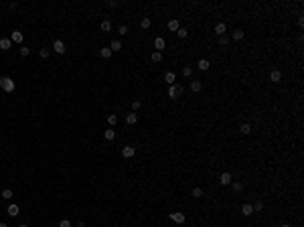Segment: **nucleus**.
<instances>
[{"label": "nucleus", "mask_w": 304, "mask_h": 227, "mask_svg": "<svg viewBox=\"0 0 304 227\" xmlns=\"http://www.w3.org/2000/svg\"><path fill=\"white\" fill-rule=\"evenodd\" d=\"M0 87L4 89V91H14V87H16V83L10 79V77H0Z\"/></svg>", "instance_id": "obj_1"}, {"label": "nucleus", "mask_w": 304, "mask_h": 227, "mask_svg": "<svg viewBox=\"0 0 304 227\" xmlns=\"http://www.w3.org/2000/svg\"><path fill=\"white\" fill-rule=\"evenodd\" d=\"M183 91H185V89H183V85L173 83V85H170V89H168V95L174 100V97H181V95H183Z\"/></svg>", "instance_id": "obj_2"}, {"label": "nucleus", "mask_w": 304, "mask_h": 227, "mask_svg": "<svg viewBox=\"0 0 304 227\" xmlns=\"http://www.w3.org/2000/svg\"><path fill=\"white\" fill-rule=\"evenodd\" d=\"M53 51H55V53H59V55H65V51H67V49H65V43L57 39V41L53 43Z\"/></svg>", "instance_id": "obj_3"}, {"label": "nucleus", "mask_w": 304, "mask_h": 227, "mask_svg": "<svg viewBox=\"0 0 304 227\" xmlns=\"http://www.w3.org/2000/svg\"><path fill=\"white\" fill-rule=\"evenodd\" d=\"M170 219H173L174 223L183 225V223H185V221H187V217H185V213H181V211H178V213H170Z\"/></svg>", "instance_id": "obj_4"}, {"label": "nucleus", "mask_w": 304, "mask_h": 227, "mask_svg": "<svg viewBox=\"0 0 304 227\" xmlns=\"http://www.w3.org/2000/svg\"><path fill=\"white\" fill-rule=\"evenodd\" d=\"M164 47H166V43H164V39H162V37H156V39H154V49H156L158 53H162V49H164Z\"/></svg>", "instance_id": "obj_5"}, {"label": "nucleus", "mask_w": 304, "mask_h": 227, "mask_svg": "<svg viewBox=\"0 0 304 227\" xmlns=\"http://www.w3.org/2000/svg\"><path fill=\"white\" fill-rule=\"evenodd\" d=\"M10 41H12V43H18V45H20V43L24 41V35H23L20 31H12V35H10Z\"/></svg>", "instance_id": "obj_6"}, {"label": "nucleus", "mask_w": 304, "mask_h": 227, "mask_svg": "<svg viewBox=\"0 0 304 227\" xmlns=\"http://www.w3.org/2000/svg\"><path fill=\"white\" fill-rule=\"evenodd\" d=\"M134 154H136V148H134V146H124V148H122V156H124V158H132Z\"/></svg>", "instance_id": "obj_7"}, {"label": "nucleus", "mask_w": 304, "mask_h": 227, "mask_svg": "<svg viewBox=\"0 0 304 227\" xmlns=\"http://www.w3.org/2000/svg\"><path fill=\"white\" fill-rule=\"evenodd\" d=\"M136 122H138V114H134V112L126 114V124H128V126H134Z\"/></svg>", "instance_id": "obj_8"}, {"label": "nucleus", "mask_w": 304, "mask_h": 227, "mask_svg": "<svg viewBox=\"0 0 304 227\" xmlns=\"http://www.w3.org/2000/svg\"><path fill=\"white\" fill-rule=\"evenodd\" d=\"M231 181H233V177H231L229 173H221V177H219L221 185H231Z\"/></svg>", "instance_id": "obj_9"}, {"label": "nucleus", "mask_w": 304, "mask_h": 227, "mask_svg": "<svg viewBox=\"0 0 304 227\" xmlns=\"http://www.w3.org/2000/svg\"><path fill=\"white\" fill-rule=\"evenodd\" d=\"M270 81H274V83H280V81H282V73H280L278 69H274L272 73H270Z\"/></svg>", "instance_id": "obj_10"}, {"label": "nucleus", "mask_w": 304, "mask_h": 227, "mask_svg": "<svg viewBox=\"0 0 304 227\" xmlns=\"http://www.w3.org/2000/svg\"><path fill=\"white\" fill-rule=\"evenodd\" d=\"M6 213H8V215H10V217H16V215H18V213H20V209H18V205H8V209H6Z\"/></svg>", "instance_id": "obj_11"}, {"label": "nucleus", "mask_w": 304, "mask_h": 227, "mask_svg": "<svg viewBox=\"0 0 304 227\" xmlns=\"http://www.w3.org/2000/svg\"><path fill=\"white\" fill-rule=\"evenodd\" d=\"M100 57L101 59H110V57H112V49H110V47H101V49H100Z\"/></svg>", "instance_id": "obj_12"}, {"label": "nucleus", "mask_w": 304, "mask_h": 227, "mask_svg": "<svg viewBox=\"0 0 304 227\" xmlns=\"http://www.w3.org/2000/svg\"><path fill=\"white\" fill-rule=\"evenodd\" d=\"M164 81H166L168 85H173L174 81H177V75H174L173 71H166V73H164Z\"/></svg>", "instance_id": "obj_13"}, {"label": "nucleus", "mask_w": 304, "mask_h": 227, "mask_svg": "<svg viewBox=\"0 0 304 227\" xmlns=\"http://www.w3.org/2000/svg\"><path fill=\"white\" fill-rule=\"evenodd\" d=\"M10 47H12V41H10V39H0V49H2V51H8Z\"/></svg>", "instance_id": "obj_14"}, {"label": "nucleus", "mask_w": 304, "mask_h": 227, "mask_svg": "<svg viewBox=\"0 0 304 227\" xmlns=\"http://www.w3.org/2000/svg\"><path fill=\"white\" fill-rule=\"evenodd\" d=\"M197 67H199L201 71H207L209 67H211V63H209V59H201V61L197 63Z\"/></svg>", "instance_id": "obj_15"}, {"label": "nucleus", "mask_w": 304, "mask_h": 227, "mask_svg": "<svg viewBox=\"0 0 304 227\" xmlns=\"http://www.w3.org/2000/svg\"><path fill=\"white\" fill-rule=\"evenodd\" d=\"M241 213H243V215H245V217H250L251 213H254V205L245 203V205H243V207H241Z\"/></svg>", "instance_id": "obj_16"}, {"label": "nucleus", "mask_w": 304, "mask_h": 227, "mask_svg": "<svg viewBox=\"0 0 304 227\" xmlns=\"http://www.w3.org/2000/svg\"><path fill=\"white\" fill-rule=\"evenodd\" d=\"M201 89H203V83H201V81H191V91L193 93H199Z\"/></svg>", "instance_id": "obj_17"}, {"label": "nucleus", "mask_w": 304, "mask_h": 227, "mask_svg": "<svg viewBox=\"0 0 304 227\" xmlns=\"http://www.w3.org/2000/svg\"><path fill=\"white\" fill-rule=\"evenodd\" d=\"M225 31H227V27H225L223 23H217V24H215V33H217L219 37H223V35H225Z\"/></svg>", "instance_id": "obj_18"}, {"label": "nucleus", "mask_w": 304, "mask_h": 227, "mask_svg": "<svg viewBox=\"0 0 304 227\" xmlns=\"http://www.w3.org/2000/svg\"><path fill=\"white\" fill-rule=\"evenodd\" d=\"M100 28H101L104 33H110V31H112V23H110V20H101Z\"/></svg>", "instance_id": "obj_19"}, {"label": "nucleus", "mask_w": 304, "mask_h": 227, "mask_svg": "<svg viewBox=\"0 0 304 227\" xmlns=\"http://www.w3.org/2000/svg\"><path fill=\"white\" fill-rule=\"evenodd\" d=\"M178 28H181V27H178V20H177V18L168 20V31H174V33H177Z\"/></svg>", "instance_id": "obj_20"}, {"label": "nucleus", "mask_w": 304, "mask_h": 227, "mask_svg": "<svg viewBox=\"0 0 304 227\" xmlns=\"http://www.w3.org/2000/svg\"><path fill=\"white\" fill-rule=\"evenodd\" d=\"M0 195H2V199H6V201H10L12 197H14V193H12L10 189H4L2 193H0Z\"/></svg>", "instance_id": "obj_21"}, {"label": "nucleus", "mask_w": 304, "mask_h": 227, "mask_svg": "<svg viewBox=\"0 0 304 227\" xmlns=\"http://www.w3.org/2000/svg\"><path fill=\"white\" fill-rule=\"evenodd\" d=\"M104 138H106V140H110V142H112V140L116 138V130H106V132H104Z\"/></svg>", "instance_id": "obj_22"}, {"label": "nucleus", "mask_w": 304, "mask_h": 227, "mask_svg": "<svg viewBox=\"0 0 304 227\" xmlns=\"http://www.w3.org/2000/svg\"><path fill=\"white\" fill-rule=\"evenodd\" d=\"M239 130H241V134H243V136L251 134V126H250V124H241V128H239Z\"/></svg>", "instance_id": "obj_23"}, {"label": "nucleus", "mask_w": 304, "mask_h": 227, "mask_svg": "<svg viewBox=\"0 0 304 227\" xmlns=\"http://www.w3.org/2000/svg\"><path fill=\"white\" fill-rule=\"evenodd\" d=\"M110 49H112V53H114V51H120V49H122V41H112Z\"/></svg>", "instance_id": "obj_24"}, {"label": "nucleus", "mask_w": 304, "mask_h": 227, "mask_svg": "<svg viewBox=\"0 0 304 227\" xmlns=\"http://www.w3.org/2000/svg\"><path fill=\"white\" fill-rule=\"evenodd\" d=\"M193 197H195V199H201V197H203V189H201V187H195V189H193Z\"/></svg>", "instance_id": "obj_25"}, {"label": "nucleus", "mask_w": 304, "mask_h": 227, "mask_svg": "<svg viewBox=\"0 0 304 227\" xmlns=\"http://www.w3.org/2000/svg\"><path fill=\"white\" fill-rule=\"evenodd\" d=\"M140 108H142V101H140V100H134V101H132V112H138Z\"/></svg>", "instance_id": "obj_26"}, {"label": "nucleus", "mask_w": 304, "mask_h": 227, "mask_svg": "<svg viewBox=\"0 0 304 227\" xmlns=\"http://www.w3.org/2000/svg\"><path fill=\"white\" fill-rule=\"evenodd\" d=\"M150 24H152L150 18H142V20H140V27H142V28H150Z\"/></svg>", "instance_id": "obj_27"}, {"label": "nucleus", "mask_w": 304, "mask_h": 227, "mask_svg": "<svg viewBox=\"0 0 304 227\" xmlns=\"http://www.w3.org/2000/svg\"><path fill=\"white\" fill-rule=\"evenodd\" d=\"M152 61H154V63H160V61H162V53L154 51V53H152Z\"/></svg>", "instance_id": "obj_28"}, {"label": "nucleus", "mask_w": 304, "mask_h": 227, "mask_svg": "<svg viewBox=\"0 0 304 227\" xmlns=\"http://www.w3.org/2000/svg\"><path fill=\"white\" fill-rule=\"evenodd\" d=\"M116 122H118V116H116V114H110V116H108V124L116 126Z\"/></svg>", "instance_id": "obj_29"}, {"label": "nucleus", "mask_w": 304, "mask_h": 227, "mask_svg": "<svg viewBox=\"0 0 304 227\" xmlns=\"http://www.w3.org/2000/svg\"><path fill=\"white\" fill-rule=\"evenodd\" d=\"M233 39H235V41H241V39H243V31H239V28L233 31Z\"/></svg>", "instance_id": "obj_30"}, {"label": "nucleus", "mask_w": 304, "mask_h": 227, "mask_svg": "<svg viewBox=\"0 0 304 227\" xmlns=\"http://www.w3.org/2000/svg\"><path fill=\"white\" fill-rule=\"evenodd\" d=\"M20 55H23V57H28V55H31V49H28V47H20Z\"/></svg>", "instance_id": "obj_31"}, {"label": "nucleus", "mask_w": 304, "mask_h": 227, "mask_svg": "<svg viewBox=\"0 0 304 227\" xmlns=\"http://www.w3.org/2000/svg\"><path fill=\"white\" fill-rule=\"evenodd\" d=\"M177 35L181 37V39H185L187 35H189V31H187V28H178V31H177Z\"/></svg>", "instance_id": "obj_32"}, {"label": "nucleus", "mask_w": 304, "mask_h": 227, "mask_svg": "<svg viewBox=\"0 0 304 227\" xmlns=\"http://www.w3.org/2000/svg\"><path fill=\"white\" fill-rule=\"evenodd\" d=\"M231 187H233V191H235V193H239V191L243 189V185H241V183H231Z\"/></svg>", "instance_id": "obj_33"}, {"label": "nucleus", "mask_w": 304, "mask_h": 227, "mask_svg": "<svg viewBox=\"0 0 304 227\" xmlns=\"http://www.w3.org/2000/svg\"><path fill=\"white\" fill-rule=\"evenodd\" d=\"M59 227H71V221L69 219H61L59 221Z\"/></svg>", "instance_id": "obj_34"}, {"label": "nucleus", "mask_w": 304, "mask_h": 227, "mask_svg": "<svg viewBox=\"0 0 304 227\" xmlns=\"http://www.w3.org/2000/svg\"><path fill=\"white\" fill-rule=\"evenodd\" d=\"M39 55H41V59H47V57H49V49H41Z\"/></svg>", "instance_id": "obj_35"}, {"label": "nucleus", "mask_w": 304, "mask_h": 227, "mask_svg": "<svg viewBox=\"0 0 304 227\" xmlns=\"http://www.w3.org/2000/svg\"><path fill=\"white\" fill-rule=\"evenodd\" d=\"M191 73H193L191 67H183V75H185V77H191Z\"/></svg>", "instance_id": "obj_36"}, {"label": "nucleus", "mask_w": 304, "mask_h": 227, "mask_svg": "<svg viewBox=\"0 0 304 227\" xmlns=\"http://www.w3.org/2000/svg\"><path fill=\"white\" fill-rule=\"evenodd\" d=\"M118 33H120V35H128V27H126V24H122V27L118 28Z\"/></svg>", "instance_id": "obj_37"}, {"label": "nucleus", "mask_w": 304, "mask_h": 227, "mask_svg": "<svg viewBox=\"0 0 304 227\" xmlns=\"http://www.w3.org/2000/svg\"><path fill=\"white\" fill-rule=\"evenodd\" d=\"M262 209H264V203H262V201H258V203L254 205V211H262Z\"/></svg>", "instance_id": "obj_38"}, {"label": "nucleus", "mask_w": 304, "mask_h": 227, "mask_svg": "<svg viewBox=\"0 0 304 227\" xmlns=\"http://www.w3.org/2000/svg\"><path fill=\"white\" fill-rule=\"evenodd\" d=\"M219 43H221V45H227V37H225V35L219 37Z\"/></svg>", "instance_id": "obj_39"}, {"label": "nucleus", "mask_w": 304, "mask_h": 227, "mask_svg": "<svg viewBox=\"0 0 304 227\" xmlns=\"http://www.w3.org/2000/svg\"><path fill=\"white\" fill-rule=\"evenodd\" d=\"M280 227H290V223H282V225H280Z\"/></svg>", "instance_id": "obj_40"}, {"label": "nucleus", "mask_w": 304, "mask_h": 227, "mask_svg": "<svg viewBox=\"0 0 304 227\" xmlns=\"http://www.w3.org/2000/svg\"><path fill=\"white\" fill-rule=\"evenodd\" d=\"M0 227H8V225H6V223H2V221H0Z\"/></svg>", "instance_id": "obj_41"}, {"label": "nucleus", "mask_w": 304, "mask_h": 227, "mask_svg": "<svg viewBox=\"0 0 304 227\" xmlns=\"http://www.w3.org/2000/svg\"><path fill=\"white\" fill-rule=\"evenodd\" d=\"M18 227H28V225H24V223H23V225H18Z\"/></svg>", "instance_id": "obj_42"}]
</instances>
